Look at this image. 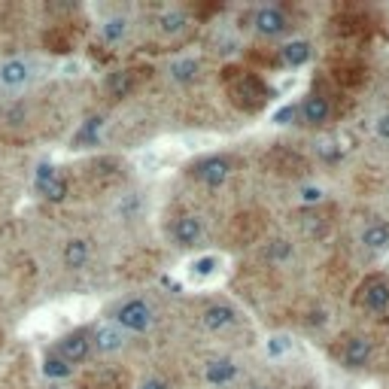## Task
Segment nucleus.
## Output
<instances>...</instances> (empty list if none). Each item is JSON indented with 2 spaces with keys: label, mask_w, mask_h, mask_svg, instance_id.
<instances>
[{
  "label": "nucleus",
  "mask_w": 389,
  "mask_h": 389,
  "mask_svg": "<svg viewBox=\"0 0 389 389\" xmlns=\"http://www.w3.org/2000/svg\"><path fill=\"white\" fill-rule=\"evenodd\" d=\"M43 76L37 58H6L0 61V91H21Z\"/></svg>",
  "instance_id": "obj_1"
},
{
  "label": "nucleus",
  "mask_w": 389,
  "mask_h": 389,
  "mask_svg": "<svg viewBox=\"0 0 389 389\" xmlns=\"http://www.w3.org/2000/svg\"><path fill=\"white\" fill-rule=\"evenodd\" d=\"M152 323H155V311L143 299H128L116 311V326L125 331V335H128V331L140 335V331L152 328Z\"/></svg>",
  "instance_id": "obj_2"
},
{
  "label": "nucleus",
  "mask_w": 389,
  "mask_h": 389,
  "mask_svg": "<svg viewBox=\"0 0 389 389\" xmlns=\"http://www.w3.org/2000/svg\"><path fill=\"white\" fill-rule=\"evenodd\" d=\"M232 170H234V165H232V158L228 155H207L192 167V174L198 177V182H204L207 189H219V186L228 182Z\"/></svg>",
  "instance_id": "obj_3"
},
{
  "label": "nucleus",
  "mask_w": 389,
  "mask_h": 389,
  "mask_svg": "<svg viewBox=\"0 0 389 389\" xmlns=\"http://www.w3.org/2000/svg\"><path fill=\"white\" fill-rule=\"evenodd\" d=\"M359 304L371 313L389 311V280L386 277H368L359 286Z\"/></svg>",
  "instance_id": "obj_4"
},
{
  "label": "nucleus",
  "mask_w": 389,
  "mask_h": 389,
  "mask_svg": "<svg viewBox=\"0 0 389 389\" xmlns=\"http://www.w3.org/2000/svg\"><path fill=\"white\" fill-rule=\"evenodd\" d=\"M58 353L61 359H67V362H83L88 353H91V331L88 328H73V331H67V335L58 341Z\"/></svg>",
  "instance_id": "obj_5"
},
{
  "label": "nucleus",
  "mask_w": 389,
  "mask_h": 389,
  "mask_svg": "<svg viewBox=\"0 0 389 389\" xmlns=\"http://www.w3.org/2000/svg\"><path fill=\"white\" fill-rule=\"evenodd\" d=\"M253 28L261 37H280L289 28V19H286L280 6H259L253 13Z\"/></svg>",
  "instance_id": "obj_6"
},
{
  "label": "nucleus",
  "mask_w": 389,
  "mask_h": 389,
  "mask_svg": "<svg viewBox=\"0 0 389 389\" xmlns=\"http://www.w3.org/2000/svg\"><path fill=\"white\" fill-rule=\"evenodd\" d=\"M234 85L228 88V95L234 98V104L244 107V98H256V104L261 107L265 104V98H268V88L261 85V79L259 76H249L247 71H234Z\"/></svg>",
  "instance_id": "obj_7"
},
{
  "label": "nucleus",
  "mask_w": 389,
  "mask_h": 389,
  "mask_svg": "<svg viewBox=\"0 0 389 389\" xmlns=\"http://www.w3.org/2000/svg\"><path fill=\"white\" fill-rule=\"evenodd\" d=\"M299 116H301L307 125H313V128H323V125H328V119H331V104H328V98L316 95V91L304 95V100L299 104Z\"/></svg>",
  "instance_id": "obj_8"
},
{
  "label": "nucleus",
  "mask_w": 389,
  "mask_h": 389,
  "mask_svg": "<svg viewBox=\"0 0 389 389\" xmlns=\"http://www.w3.org/2000/svg\"><path fill=\"white\" fill-rule=\"evenodd\" d=\"M125 341H128V335L116 323H104V326H98V331H91V347L98 353H104V356L119 353L125 347Z\"/></svg>",
  "instance_id": "obj_9"
},
{
  "label": "nucleus",
  "mask_w": 389,
  "mask_h": 389,
  "mask_svg": "<svg viewBox=\"0 0 389 389\" xmlns=\"http://www.w3.org/2000/svg\"><path fill=\"white\" fill-rule=\"evenodd\" d=\"M237 362L228 359V356H219V359H210L204 365V380L210 386H225V383H234L237 380Z\"/></svg>",
  "instance_id": "obj_10"
},
{
  "label": "nucleus",
  "mask_w": 389,
  "mask_h": 389,
  "mask_svg": "<svg viewBox=\"0 0 389 389\" xmlns=\"http://www.w3.org/2000/svg\"><path fill=\"white\" fill-rule=\"evenodd\" d=\"M201 323L207 331H225L237 323V311L232 304H210L207 311L201 313Z\"/></svg>",
  "instance_id": "obj_11"
},
{
  "label": "nucleus",
  "mask_w": 389,
  "mask_h": 389,
  "mask_svg": "<svg viewBox=\"0 0 389 389\" xmlns=\"http://www.w3.org/2000/svg\"><path fill=\"white\" fill-rule=\"evenodd\" d=\"M201 219L198 216H180V219L174 222V228H170V237H174V244L180 247H194L201 237Z\"/></svg>",
  "instance_id": "obj_12"
},
{
  "label": "nucleus",
  "mask_w": 389,
  "mask_h": 389,
  "mask_svg": "<svg viewBox=\"0 0 389 389\" xmlns=\"http://www.w3.org/2000/svg\"><path fill=\"white\" fill-rule=\"evenodd\" d=\"M61 259H64V265L71 268V271L85 268V261L91 259V240H85V237H73V240H67Z\"/></svg>",
  "instance_id": "obj_13"
},
{
  "label": "nucleus",
  "mask_w": 389,
  "mask_h": 389,
  "mask_svg": "<svg viewBox=\"0 0 389 389\" xmlns=\"http://www.w3.org/2000/svg\"><path fill=\"white\" fill-rule=\"evenodd\" d=\"M371 359V341L365 335H353L344 347V365L347 368H362Z\"/></svg>",
  "instance_id": "obj_14"
},
{
  "label": "nucleus",
  "mask_w": 389,
  "mask_h": 389,
  "mask_svg": "<svg viewBox=\"0 0 389 389\" xmlns=\"http://www.w3.org/2000/svg\"><path fill=\"white\" fill-rule=\"evenodd\" d=\"M311 55H313V46L307 40H289L286 46H280V61L286 67H304L311 61Z\"/></svg>",
  "instance_id": "obj_15"
},
{
  "label": "nucleus",
  "mask_w": 389,
  "mask_h": 389,
  "mask_svg": "<svg viewBox=\"0 0 389 389\" xmlns=\"http://www.w3.org/2000/svg\"><path fill=\"white\" fill-rule=\"evenodd\" d=\"M167 73H170V79H174V83L189 85V83H194V79H198V73H201V61L192 58V55H182V58H174V61H170Z\"/></svg>",
  "instance_id": "obj_16"
},
{
  "label": "nucleus",
  "mask_w": 389,
  "mask_h": 389,
  "mask_svg": "<svg viewBox=\"0 0 389 389\" xmlns=\"http://www.w3.org/2000/svg\"><path fill=\"white\" fill-rule=\"evenodd\" d=\"M362 244H365V249H386L389 247V222H383V219H374L371 225H365L362 228Z\"/></svg>",
  "instance_id": "obj_17"
},
{
  "label": "nucleus",
  "mask_w": 389,
  "mask_h": 389,
  "mask_svg": "<svg viewBox=\"0 0 389 389\" xmlns=\"http://www.w3.org/2000/svg\"><path fill=\"white\" fill-rule=\"evenodd\" d=\"M186 28H189V16L182 9H165V13H158V31L165 37H177Z\"/></svg>",
  "instance_id": "obj_18"
},
{
  "label": "nucleus",
  "mask_w": 389,
  "mask_h": 389,
  "mask_svg": "<svg viewBox=\"0 0 389 389\" xmlns=\"http://www.w3.org/2000/svg\"><path fill=\"white\" fill-rule=\"evenodd\" d=\"M67 180L58 174V177H52V180H43V182H33V192L40 194L43 201H52V204H58V201H64L67 198Z\"/></svg>",
  "instance_id": "obj_19"
},
{
  "label": "nucleus",
  "mask_w": 389,
  "mask_h": 389,
  "mask_svg": "<svg viewBox=\"0 0 389 389\" xmlns=\"http://www.w3.org/2000/svg\"><path fill=\"white\" fill-rule=\"evenodd\" d=\"M104 88H107V95L110 98H128L131 95V88H134V76L131 71H113L107 79H104Z\"/></svg>",
  "instance_id": "obj_20"
},
{
  "label": "nucleus",
  "mask_w": 389,
  "mask_h": 389,
  "mask_svg": "<svg viewBox=\"0 0 389 389\" xmlns=\"http://www.w3.org/2000/svg\"><path fill=\"white\" fill-rule=\"evenodd\" d=\"M43 374L49 377L52 383H61V380H67V377L73 374V365L67 359H61L58 353H49V356L43 359Z\"/></svg>",
  "instance_id": "obj_21"
},
{
  "label": "nucleus",
  "mask_w": 389,
  "mask_h": 389,
  "mask_svg": "<svg viewBox=\"0 0 389 389\" xmlns=\"http://www.w3.org/2000/svg\"><path fill=\"white\" fill-rule=\"evenodd\" d=\"M125 33H128V19L125 16H110L104 25H100V37H104V43H122Z\"/></svg>",
  "instance_id": "obj_22"
},
{
  "label": "nucleus",
  "mask_w": 389,
  "mask_h": 389,
  "mask_svg": "<svg viewBox=\"0 0 389 389\" xmlns=\"http://www.w3.org/2000/svg\"><path fill=\"white\" fill-rule=\"evenodd\" d=\"M100 128H104V119H100V116H88L83 125H79V131H76V137H73V146L95 143L98 134H100Z\"/></svg>",
  "instance_id": "obj_23"
},
{
  "label": "nucleus",
  "mask_w": 389,
  "mask_h": 389,
  "mask_svg": "<svg viewBox=\"0 0 389 389\" xmlns=\"http://www.w3.org/2000/svg\"><path fill=\"white\" fill-rule=\"evenodd\" d=\"M292 350V338L289 335H271L268 341H265V353L271 359H280V356H286V353Z\"/></svg>",
  "instance_id": "obj_24"
},
{
  "label": "nucleus",
  "mask_w": 389,
  "mask_h": 389,
  "mask_svg": "<svg viewBox=\"0 0 389 389\" xmlns=\"http://www.w3.org/2000/svg\"><path fill=\"white\" fill-rule=\"evenodd\" d=\"M189 268H192L194 277H213L216 268H219V259H216V256H201V259H194Z\"/></svg>",
  "instance_id": "obj_25"
},
{
  "label": "nucleus",
  "mask_w": 389,
  "mask_h": 389,
  "mask_svg": "<svg viewBox=\"0 0 389 389\" xmlns=\"http://www.w3.org/2000/svg\"><path fill=\"white\" fill-rule=\"evenodd\" d=\"M292 256V244L286 237H277V240H271L268 244V259L271 261H286Z\"/></svg>",
  "instance_id": "obj_26"
},
{
  "label": "nucleus",
  "mask_w": 389,
  "mask_h": 389,
  "mask_svg": "<svg viewBox=\"0 0 389 389\" xmlns=\"http://www.w3.org/2000/svg\"><path fill=\"white\" fill-rule=\"evenodd\" d=\"M299 198H301V204H307V207H313V204H319L326 198V189L323 186H301Z\"/></svg>",
  "instance_id": "obj_27"
},
{
  "label": "nucleus",
  "mask_w": 389,
  "mask_h": 389,
  "mask_svg": "<svg viewBox=\"0 0 389 389\" xmlns=\"http://www.w3.org/2000/svg\"><path fill=\"white\" fill-rule=\"evenodd\" d=\"M295 116H299V104H286V107H280L277 113H274V122H277V125H292Z\"/></svg>",
  "instance_id": "obj_28"
},
{
  "label": "nucleus",
  "mask_w": 389,
  "mask_h": 389,
  "mask_svg": "<svg viewBox=\"0 0 389 389\" xmlns=\"http://www.w3.org/2000/svg\"><path fill=\"white\" fill-rule=\"evenodd\" d=\"M319 155H323L326 162H338V158H341L338 143L335 140H323V143H319Z\"/></svg>",
  "instance_id": "obj_29"
},
{
  "label": "nucleus",
  "mask_w": 389,
  "mask_h": 389,
  "mask_svg": "<svg viewBox=\"0 0 389 389\" xmlns=\"http://www.w3.org/2000/svg\"><path fill=\"white\" fill-rule=\"evenodd\" d=\"M374 131H377V137H383V140H389V113H383V116H377Z\"/></svg>",
  "instance_id": "obj_30"
},
{
  "label": "nucleus",
  "mask_w": 389,
  "mask_h": 389,
  "mask_svg": "<svg viewBox=\"0 0 389 389\" xmlns=\"http://www.w3.org/2000/svg\"><path fill=\"white\" fill-rule=\"evenodd\" d=\"M137 389H167V383H165V380H158V377H150V380H143Z\"/></svg>",
  "instance_id": "obj_31"
},
{
  "label": "nucleus",
  "mask_w": 389,
  "mask_h": 389,
  "mask_svg": "<svg viewBox=\"0 0 389 389\" xmlns=\"http://www.w3.org/2000/svg\"><path fill=\"white\" fill-rule=\"evenodd\" d=\"M43 389H61V383H49V386H43Z\"/></svg>",
  "instance_id": "obj_32"
},
{
  "label": "nucleus",
  "mask_w": 389,
  "mask_h": 389,
  "mask_svg": "<svg viewBox=\"0 0 389 389\" xmlns=\"http://www.w3.org/2000/svg\"><path fill=\"white\" fill-rule=\"evenodd\" d=\"M249 389H265V386H249Z\"/></svg>",
  "instance_id": "obj_33"
}]
</instances>
